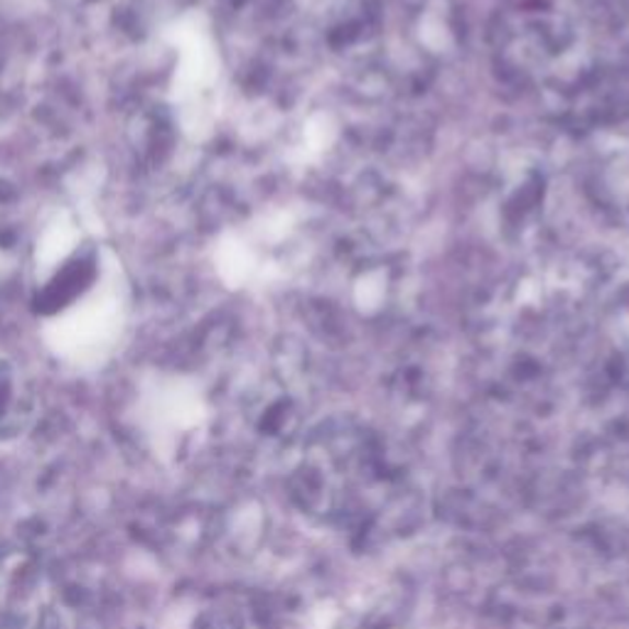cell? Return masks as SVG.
<instances>
[{
  "mask_svg": "<svg viewBox=\"0 0 629 629\" xmlns=\"http://www.w3.org/2000/svg\"><path fill=\"white\" fill-rule=\"evenodd\" d=\"M126 268L112 246H98L92 273L72 298L43 317V335L59 349L106 347L121 337L133 313Z\"/></svg>",
  "mask_w": 629,
  "mask_h": 629,
  "instance_id": "obj_1",
  "label": "cell"
},
{
  "mask_svg": "<svg viewBox=\"0 0 629 629\" xmlns=\"http://www.w3.org/2000/svg\"><path fill=\"white\" fill-rule=\"evenodd\" d=\"M163 39L175 53L170 104L177 126L189 141H202L214 124L219 98V65L212 33L202 15L187 13L165 25Z\"/></svg>",
  "mask_w": 629,
  "mask_h": 629,
  "instance_id": "obj_2",
  "label": "cell"
}]
</instances>
